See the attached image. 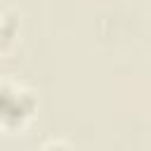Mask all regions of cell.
<instances>
[{"label":"cell","mask_w":151,"mask_h":151,"mask_svg":"<svg viewBox=\"0 0 151 151\" xmlns=\"http://www.w3.org/2000/svg\"><path fill=\"white\" fill-rule=\"evenodd\" d=\"M35 109L38 101L31 90L14 83H0V132L14 134L24 130L31 123Z\"/></svg>","instance_id":"1"}]
</instances>
